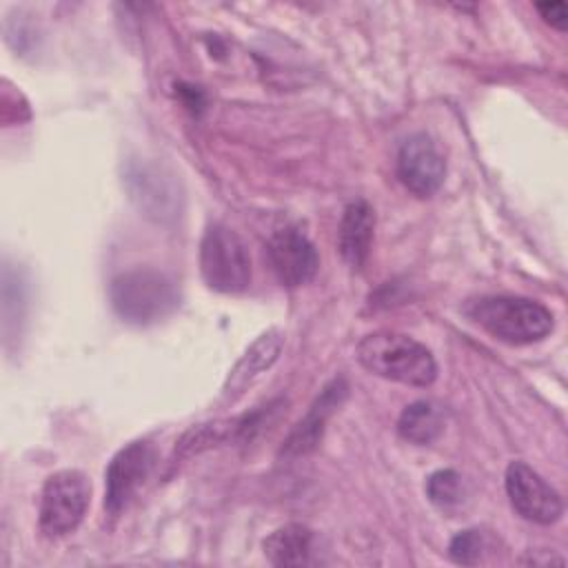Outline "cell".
<instances>
[{
	"instance_id": "11",
	"label": "cell",
	"mask_w": 568,
	"mask_h": 568,
	"mask_svg": "<svg viewBox=\"0 0 568 568\" xmlns=\"http://www.w3.org/2000/svg\"><path fill=\"white\" fill-rule=\"evenodd\" d=\"M282 346H284V335L277 328L262 333L231 368L222 388L224 399L235 402L264 371H268L277 362Z\"/></svg>"
},
{
	"instance_id": "8",
	"label": "cell",
	"mask_w": 568,
	"mask_h": 568,
	"mask_svg": "<svg viewBox=\"0 0 568 568\" xmlns=\"http://www.w3.org/2000/svg\"><path fill=\"white\" fill-rule=\"evenodd\" d=\"M395 171L399 182L413 195L430 197L444 182L446 162L426 133H413L402 142L397 151Z\"/></svg>"
},
{
	"instance_id": "15",
	"label": "cell",
	"mask_w": 568,
	"mask_h": 568,
	"mask_svg": "<svg viewBox=\"0 0 568 568\" xmlns=\"http://www.w3.org/2000/svg\"><path fill=\"white\" fill-rule=\"evenodd\" d=\"M426 495L437 508L450 513L466 499V481L457 470L442 468L426 479Z\"/></svg>"
},
{
	"instance_id": "6",
	"label": "cell",
	"mask_w": 568,
	"mask_h": 568,
	"mask_svg": "<svg viewBox=\"0 0 568 568\" xmlns=\"http://www.w3.org/2000/svg\"><path fill=\"white\" fill-rule=\"evenodd\" d=\"M155 464V450L146 439L122 446L104 470V510L118 517L138 495Z\"/></svg>"
},
{
	"instance_id": "5",
	"label": "cell",
	"mask_w": 568,
	"mask_h": 568,
	"mask_svg": "<svg viewBox=\"0 0 568 568\" xmlns=\"http://www.w3.org/2000/svg\"><path fill=\"white\" fill-rule=\"evenodd\" d=\"M91 504V481L82 470L67 468L53 473L40 490L38 524L47 539L73 532Z\"/></svg>"
},
{
	"instance_id": "12",
	"label": "cell",
	"mask_w": 568,
	"mask_h": 568,
	"mask_svg": "<svg viewBox=\"0 0 568 568\" xmlns=\"http://www.w3.org/2000/svg\"><path fill=\"white\" fill-rule=\"evenodd\" d=\"M373 231H375V211L366 200H355L351 202L339 220V231H337V248L342 260L351 268H362L368 253H371V242H373Z\"/></svg>"
},
{
	"instance_id": "1",
	"label": "cell",
	"mask_w": 568,
	"mask_h": 568,
	"mask_svg": "<svg viewBox=\"0 0 568 568\" xmlns=\"http://www.w3.org/2000/svg\"><path fill=\"white\" fill-rule=\"evenodd\" d=\"M355 357L368 373L406 386L424 388L437 379V362L433 353L404 333H368L357 344Z\"/></svg>"
},
{
	"instance_id": "16",
	"label": "cell",
	"mask_w": 568,
	"mask_h": 568,
	"mask_svg": "<svg viewBox=\"0 0 568 568\" xmlns=\"http://www.w3.org/2000/svg\"><path fill=\"white\" fill-rule=\"evenodd\" d=\"M486 548L484 535L477 528H468L457 532L450 544H448V557L455 564H464V566H473L481 559V550Z\"/></svg>"
},
{
	"instance_id": "4",
	"label": "cell",
	"mask_w": 568,
	"mask_h": 568,
	"mask_svg": "<svg viewBox=\"0 0 568 568\" xmlns=\"http://www.w3.org/2000/svg\"><path fill=\"white\" fill-rule=\"evenodd\" d=\"M200 273L217 293H244L251 286V255L244 240L226 224H211L200 242Z\"/></svg>"
},
{
	"instance_id": "10",
	"label": "cell",
	"mask_w": 568,
	"mask_h": 568,
	"mask_svg": "<svg viewBox=\"0 0 568 568\" xmlns=\"http://www.w3.org/2000/svg\"><path fill=\"white\" fill-rule=\"evenodd\" d=\"M346 393H348V384L344 377L331 379L322 388V393L315 397V402L311 404L306 415L288 433V437L284 439V444L280 448V455L286 459H293V457H302V455H308L311 450H315L317 444L322 442L326 422L342 406V402L346 399Z\"/></svg>"
},
{
	"instance_id": "17",
	"label": "cell",
	"mask_w": 568,
	"mask_h": 568,
	"mask_svg": "<svg viewBox=\"0 0 568 568\" xmlns=\"http://www.w3.org/2000/svg\"><path fill=\"white\" fill-rule=\"evenodd\" d=\"M537 11H539V16H541L550 27H555V29H559V31H566V27H568V7H566V2H561V0L539 2V4H537Z\"/></svg>"
},
{
	"instance_id": "2",
	"label": "cell",
	"mask_w": 568,
	"mask_h": 568,
	"mask_svg": "<svg viewBox=\"0 0 568 568\" xmlns=\"http://www.w3.org/2000/svg\"><path fill=\"white\" fill-rule=\"evenodd\" d=\"M109 300L118 317L135 326H149L180 306V286L164 271L131 268L111 280Z\"/></svg>"
},
{
	"instance_id": "13",
	"label": "cell",
	"mask_w": 568,
	"mask_h": 568,
	"mask_svg": "<svg viewBox=\"0 0 568 568\" xmlns=\"http://www.w3.org/2000/svg\"><path fill=\"white\" fill-rule=\"evenodd\" d=\"M262 548L273 566H306L315 550V532L302 524H284L264 539Z\"/></svg>"
},
{
	"instance_id": "9",
	"label": "cell",
	"mask_w": 568,
	"mask_h": 568,
	"mask_svg": "<svg viewBox=\"0 0 568 568\" xmlns=\"http://www.w3.org/2000/svg\"><path fill=\"white\" fill-rule=\"evenodd\" d=\"M268 260L284 286H302L317 273L320 257L313 242L295 226L277 229L268 240Z\"/></svg>"
},
{
	"instance_id": "3",
	"label": "cell",
	"mask_w": 568,
	"mask_h": 568,
	"mask_svg": "<svg viewBox=\"0 0 568 568\" xmlns=\"http://www.w3.org/2000/svg\"><path fill=\"white\" fill-rule=\"evenodd\" d=\"M466 313L495 339L513 346L539 342L548 337L555 326L552 313L528 297L486 295L473 300Z\"/></svg>"
},
{
	"instance_id": "7",
	"label": "cell",
	"mask_w": 568,
	"mask_h": 568,
	"mask_svg": "<svg viewBox=\"0 0 568 568\" xmlns=\"http://www.w3.org/2000/svg\"><path fill=\"white\" fill-rule=\"evenodd\" d=\"M504 484L510 506L519 517L539 526H550L561 517L564 501L559 493L528 464L510 462Z\"/></svg>"
},
{
	"instance_id": "14",
	"label": "cell",
	"mask_w": 568,
	"mask_h": 568,
	"mask_svg": "<svg viewBox=\"0 0 568 568\" xmlns=\"http://www.w3.org/2000/svg\"><path fill=\"white\" fill-rule=\"evenodd\" d=\"M446 428V410L437 402L419 399L408 404L399 419H397V433L402 439L426 446L433 444Z\"/></svg>"
}]
</instances>
